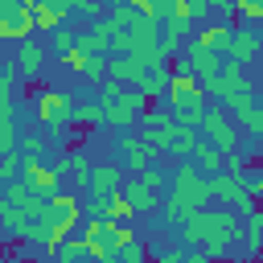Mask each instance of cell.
<instances>
[{
  "label": "cell",
  "mask_w": 263,
  "mask_h": 263,
  "mask_svg": "<svg viewBox=\"0 0 263 263\" xmlns=\"http://www.w3.org/2000/svg\"><path fill=\"white\" fill-rule=\"evenodd\" d=\"M33 29H37L33 25V8H25V4H4L0 8V37L4 41H29Z\"/></svg>",
  "instance_id": "cell-4"
},
{
  "label": "cell",
  "mask_w": 263,
  "mask_h": 263,
  "mask_svg": "<svg viewBox=\"0 0 263 263\" xmlns=\"http://www.w3.org/2000/svg\"><path fill=\"white\" fill-rule=\"evenodd\" d=\"M123 259H127V263H144V247H140V242H132V247L123 251Z\"/></svg>",
  "instance_id": "cell-19"
},
{
  "label": "cell",
  "mask_w": 263,
  "mask_h": 263,
  "mask_svg": "<svg viewBox=\"0 0 263 263\" xmlns=\"http://www.w3.org/2000/svg\"><path fill=\"white\" fill-rule=\"evenodd\" d=\"M156 193H160V177L156 173H144L132 189H127V201L136 210H156Z\"/></svg>",
  "instance_id": "cell-8"
},
{
  "label": "cell",
  "mask_w": 263,
  "mask_h": 263,
  "mask_svg": "<svg viewBox=\"0 0 263 263\" xmlns=\"http://www.w3.org/2000/svg\"><path fill=\"white\" fill-rule=\"evenodd\" d=\"M210 193H218V197H226V201H242L247 197V181L234 173V177H218V181H210Z\"/></svg>",
  "instance_id": "cell-12"
},
{
  "label": "cell",
  "mask_w": 263,
  "mask_h": 263,
  "mask_svg": "<svg viewBox=\"0 0 263 263\" xmlns=\"http://www.w3.org/2000/svg\"><path fill=\"white\" fill-rule=\"evenodd\" d=\"M205 193H210V185H205V181H197V177H193V168L185 164V168L177 173V185H173V197H168L164 214H168V218H177V222H181V218H193V214H197V205L205 201Z\"/></svg>",
  "instance_id": "cell-1"
},
{
  "label": "cell",
  "mask_w": 263,
  "mask_h": 263,
  "mask_svg": "<svg viewBox=\"0 0 263 263\" xmlns=\"http://www.w3.org/2000/svg\"><path fill=\"white\" fill-rule=\"evenodd\" d=\"M115 152H119V160H127L132 168H148V144H144L140 136H119V140H115Z\"/></svg>",
  "instance_id": "cell-10"
},
{
  "label": "cell",
  "mask_w": 263,
  "mask_h": 263,
  "mask_svg": "<svg viewBox=\"0 0 263 263\" xmlns=\"http://www.w3.org/2000/svg\"><path fill=\"white\" fill-rule=\"evenodd\" d=\"M255 185H259V193H263V177H259V181H255Z\"/></svg>",
  "instance_id": "cell-20"
},
{
  "label": "cell",
  "mask_w": 263,
  "mask_h": 263,
  "mask_svg": "<svg viewBox=\"0 0 263 263\" xmlns=\"http://www.w3.org/2000/svg\"><path fill=\"white\" fill-rule=\"evenodd\" d=\"M12 103L8 99H0V156H8L12 152Z\"/></svg>",
  "instance_id": "cell-15"
},
{
  "label": "cell",
  "mask_w": 263,
  "mask_h": 263,
  "mask_svg": "<svg viewBox=\"0 0 263 263\" xmlns=\"http://www.w3.org/2000/svg\"><path fill=\"white\" fill-rule=\"evenodd\" d=\"M53 49H58L62 58L74 49V37H70V29H66V25H62V29H53Z\"/></svg>",
  "instance_id": "cell-18"
},
{
  "label": "cell",
  "mask_w": 263,
  "mask_h": 263,
  "mask_svg": "<svg viewBox=\"0 0 263 263\" xmlns=\"http://www.w3.org/2000/svg\"><path fill=\"white\" fill-rule=\"evenodd\" d=\"M33 25L53 33V29H62V25H66V16H62L58 8H49V4H37V8H33Z\"/></svg>",
  "instance_id": "cell-16"
},
{
  "label": "cell",
  "mask_w": 263,
  "mask_h": 263,
  "mask_svg": "<svg viewBox=\"0 0 263 263\" xmlns=\"http://www.w3.org/2000/svg\"><path fill=\"white\" fill-rule=\"evenodd\" d=\"M115 185H119V168H115V164H103V168H95V177H90V189H95V197L119 193Z\"/></svg>",
  "instance_id": "cell-13"
},
{
  "label": "cell",
  "mask_w": 263,
  "mask_h": 263,
  "mask_svg": "<svg viewBox=\"0 0 263 263\" xmlns=\"http://www.w3.org/2000/svg\"><path fill=\"white\" fill-rule=\"evenodd\" d=\"M70 111H74L70 95H62V90H45V95H37V123L62 132V127L70 123Z\"/></svg>",
  "instance_id": "cell-3"
},
{
  "label": "cell",
  "mask_w": 263,
  "mask_h": 263,
  "mask_svg": "<svg viewBox=\"0 0 263 263\" xmlns=\"http://www.w3.org/2000/svg\"><path fill=\"white\" fill-rule=\"evenodd\" d=\"M136 111H140V99L136 95H119V90H111V99L103 103V119H111L115 127H127L136 119Z\"/></svg>",
  "instance_id": "cell-6"
},
{
  "label": "cell",
  "mask_w": 263,
  "mask_h": 263,
  "mask_svg": "<svg viewBox=\"0 0 263 263\" xmlns=\"http://www.w3.org/2000/svg\"><path fill=\"white\" fill-rule=\"evenodd\" d=\"M168 103L177 111H189V107H201V86L193 74H173L168 78Z\"/></svg>",
  "instance_id": "cell-5"
},
{
  "label": "cell",
  "mask_w": 263,
  "mask_h": 263,
  "mask_svg": "<svg viewBox=\"0 0 263 263\" xmlns=\"http://www.w3.org/2000/svg\"><path fill=\"white\" fill-rule=\"evenodd\" d=\"M132 8L140 12V16H148V21H168V8H173V0H132Z\"/></svg>",
  "instance_id": "cell-17"
},
{
  "label": "cell",
  "mask_w": 263,
  "mask_h": 263,
  "mask_svg": "<svg viewBox=\"0 0 263 263\" xmlns=\"http://www.w3.org/2000/svg\"><path fill=\"white\" fill-rule=\"evenodd\" d=\"M45 49L37 45V41H21V53H16V66H21V74L25 78H37L41 70H45Z\"/></svg>",
  "instance_id": "cell-9"
},
{
  "label": "cell",
  "mask_w": 263,
  "mask_h": 263,
  "mask_svg": "<svg viewBox=\"0 0 263 263\" xmlns=\"http://www.w3.org/2000/svg\"><path fill=\"white\" fill-rule=\"evenodd\" d=\"M25 185L49 197V193L58 189V168H49V164H41V160L33 156V160H25Z\"/></svg>",
  "instance_id": "cell-7"
},
{
  "label": "cell",
  "mask_w": 263,
  "mask_h": 263,
  "mask_svg": "<svg viewBox=\"0 0 263 263\" xmlns=\"http://www.w3.org/2000/svg\"><path fill=\"white\" fill-rule=\"evenodd\" d=\"M173 136H177V119H164L160 111H152V119H148V132H144V140L148 144H173Z\"/></svg>",
  "instance_id": "cell-11"
},
{
  "label": "cell",
  "mask_w": 263,
  "mask_h": 263,
  "mask_svg": "<svg viewBox=\"0 0 263 263\" xmlns=\"http://www.w3.org/2000/svg\"><path fill=\"white\" fill-rule=\"evenodd\" d=\"M185 238H189V242H201V247H210V251H222V247H230V238H234V218H230V214H193Z\"/></svg>",
  "instance_id": "cell-2"
},
{
  "label": "cell",
  "mask_w": 263,
  "mask_h": 263,
  "mask_svg": "<svg viewBox=\"0 0 263 263\" xmlns=\"http://www.w3.org/2000/svg\"><path fill=\"white\" fill-rule=\"evenodd\" d=\"M205 127H210V136H214V144H218V148L234 144V132L226 127V115H222V111H210V115H205Z\"/></svg>",
  "instance_id": "cell-14"
}]
</instances>
